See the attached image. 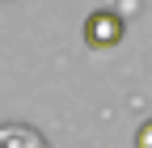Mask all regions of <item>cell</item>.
<instances>
[{
	"mask_svg": "<svg viewBox=\"0 0 152 148\" xmlns=\"http://www.w3.org/2000/svg\"><path fill=\"white\" fill-rule=\"evenodd\" d=\"M123 38V17L118 13H110V9H97V13H89V21H85V42L93 51H106Z\"/></svg>",
	"mask_w": 152,
	"mask_h": 148,
	"instance_id": "cell-1",
	"label": "cell"
},
{
	"mask_svg": "<svg viewBox=\"0 0 152 148\" xmlns=\"http://www.w3.org/2000/svg\"><path fill=\"white\" fill-rule=\"evenodd\" d=\"M0 148H51V144L26 123H0Z\"/></svg>",
	"mask_w": 152,
	"mask_h": 148,
	"instance_id": "cell-2",
	"label": "cell"
},
{
	"mask_svg": "<svg viewBox=\"0 0 152 148\" xmlns=\"http://www.w3.org/2000/svg\"><path fill=\"white\" fill-rule=\"evenodd\" d=\"M135 148H152V119L140 123V131H135Z\"/></svg>",
	"mask_w": 152,
	"mask_h": 148,
	"instance_id": "cell-3",
	"label": "cell"
}]
</instances>
